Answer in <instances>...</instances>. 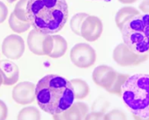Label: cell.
<instances>
[{"label":"cell","mask_w":149,"mask_h":120,"mask_svg":"<svg viewBox=\"0 0 149 120\" xmlns=\"http://www.w3.org/2000/svg\"><path fill=\"white\" fill-rule=\"evenodd\" d=\"M35 99L44 112L51 116L60 114L74 101L73 85L59 75H46L35 86Z\"/></svg>","instance_id":"1"},{"label":"cell","mask_w":149,"mask_h":120,"mask_svg":"<svg viewBox=\"0 0 149 120\" xmlns=\"http://www.w3.org/2000/svg\"><path fill=\"white\" fill-rule=\"evenodd\" d=\"M26 18L31 26L41 34H56L68 19V3L66 0H29Z\"/></svg>","instance_id":"2"},{"label":"cell","mask_w":149,"mask_h":120,"mask_svg":"<svg viewBox=\"0 0 149 120\" xmlns=\"http://www.w3.org/2000/svg\"><path fill=\"white\" fill-rule=\"evenodd\" d=\"M120 97L134 118H149V76L135 74L129 76L122 85Z\"/></svg>","instance_id":"3"},{"label":"cell","mask_w":149,"mask_h":120,"mask_svg":"<svg viewBox=\"0 0 149 120\" xmlns=\"http://www.w3.org/2000/svg\"><path fill=\"white\" fill-rule=\"evenodd\" d=\"M122 40L130 50L146 53L149 50V16L139 14L134 16L120 29Z\"/></svg>","instance_id":"4"},{"label":"cell","mask_w":149,"mask_h":120,"mask_svg":"<svg viewBox=\"0 0 149 120\" xmlns=\"http://www.w3.org/2000/svg\"><path fill=\"white\" fill-rule=\"evenodd\" d=\"M112 57L114 61L122 67L137 66L148 59V52L136 53L130 50L124 42H121L113 50Z\"/></svg>","instance_id":"5"},{"label":"cell","mask_w":149,"mask_h":120,"mask_svg":"<svg viewBox=\"0 0 149 120\" xmlns=\"http://www.w3.org/2000/svg\"><path fill=\"white\" fill-rule=\"evenodd\" d=\"M70 60L78 68H90L96 61V52L88 43H77L70 51Z\"/></svg>","instance_id":"6"},{"label":"cell","mask_w":149,"mask_h":120,"mask_svg":"<svg viewBox=\"0 0 149 120\" xmlns=\"http://www.w3.org/2000/svg\"><path fill=\"white\" fill-rule=\"evenodd\" d=\"M24 51V41L20 35H10L4 39L2 43V52L6 58L18 60L23 56Z\"/></svg>","instance_id":"7"},{"label":"cell","mask_w":149,"mask_h":120,"mask_svg":"<svg viewBox=\"0 0 149 120\" xmlns=\"http://www.w3.org/2000/svg\"><path fill=\"white\" fill-rule=\"evenodd\" d=\"M103 25L102 20L94 16H88L81 26V36L87 42H94L102 34Z\"/></svg>","instance_id":"8"},{"label":"cell","mask_w":149,"mask_h":120,"mask_svg":"<svg viewBox=\"0 0 149 120\" xmlns=\"http://www.w3.org/2000/svg\"><path fill=\"white\" fill-rule=\"evenodd\" d=\"M13 100L21 105H27L35 100V84L23 81L14 87L12 91Z\"/></svg>","instance_id":"9"},{"label":"cell","mask_w":149,"mask_h":120,"mask_svg":"<svg viewBox=\"0 0 149 120\" xmlns=\"http://www.w3.org/2000/svg\"><path fill=\"white\" fill-rule=\"evenodd\" d=\"M117 71L107 65H100L93 70V80L94 83L104 90H108L115 80Z\"/></svg>","instance_id":"10"},{"label":"cell","mask_w":149,"mask_h":120,"mask_svg":"<svg viewBox=\"0 0 149 120\" xmlns=\"http://www.w3.org/2000/svg\"><path fill=\"white\" fill-rule=\"evenodd\" d=\"M89 113V107L84 102H74L67 110L53 116L58 120H82Z\"/></svg>","instance_id":"11"},{"label":"cell","mask_w":149,"mask_h":120,"mask_svg":"<svg viewBox=\"0 0 149 120\" xmlns=\"http://www.w3.org/2000/svg\"><path fill=\"white\" fill-rule=\"evenodd\" d=\"M0 74L3 78V84L15 85L19 80V68L17 65L8 60L0 61Z\"/></svg>","instance_id":"12"},{"label":"cell","mask_w":149,"mask_h":120,"mask_svg":"<svg viewBox=\"0 0 149 120\" xmlns=\"http://www.w3.org/2000/svg\"><path fill=\"white\" fill-rule=\"evenodd\" d=\"M47 35L41 34V32L36 31V30H31L29 32V35L27 37V44L29 47V50L39 56L44 55L43 54V42Z\"/></svg>","instance_id":"13"},{"label":"cell","mask_w":149,"mask_h":120,"mask_svg":"<svg viewBox=\"0 0 149 120\" xmlns=\"http://www.w3.org/2000/svg\"><path fill=\"white\" fill-rule=\"evenodd\" d=\"M139 14H140L139 11L133 6L122 7L121 9H120L118 12H117L116 16H115V22H116L117 26H118L119 29L120 30L127 22H129L134 16L139 15Z\"/></svg>","instance_id":"14"},{"label":"cell","mask_w":149,"mask_h":120,"mask_svg":"<svg viewBox=\"0 0 149 120\" xmlns=\"http://www.w3.org/2000/svg\"><path fill=\"white\" fill-rule=\"evenodd\" d=\"M53 49L49 54V57L58 59L65 55L68 50V42L61 35H53Z\"/></svg>","instance_id":"15"},{"label":"cell","mask_w":149,"mask_h":120,"mask_svg":"<svg viewBox=\"0 0 149 120\" xmlns=\"http://www.w3.org/2000/svg\"><path fill=\"white\" fill-rule=\"evenodd\" d=\"M74 88V99L84 100L89 95L90 88L89 85L82 79H73L70 81Z\"/></svg>","instance_id":"16"},{"label":"cell","mask_w":149,"mask_h":120,"mask_svg":"<svg viewBox=\"0 0 149 120\" xmlns=\"http://www.w3.org/2000/svg\"><path fill=\"white\" fill-rule=\"evenodd\" d=\"M9 26L15 32H17V34H21V32H26L30 27H31V24L28 21L24 22L18 19L14 13H12L10 15L9 17Z\"/></svg>","instance_id":"17"},{"label":"cell","mask_w":149,"mask_h":120,"mask_svg":"<svg viewBox=\"0 0 149 120\" xmlns=\"http://www.w3.org/2000/svg\"><path fill=\"white\" fill-rule=\"evenodd\" d=\"M127 78H129V75L122 74V73H120V72L117 71L115 80H113L111 86L110 87V89L107 91L111 94H115V95L120 96L122 85L124 84V82L126 81V80Z\"/></svg>","instance_id":"18"},{"label":"cell","mask_w":149,"mask_h":120,"mask_svg":"<svg viewBox=\"0 0 149 120\" xmlns=\"http://www.w3.org/2000/svg\"><path fill=\"white\" fill-rule=\"evenodd\" d=\"M89 15L86 13H78L76 14L70 21V28L74 34L81 36V26L83 22L84 21Z\"/></svg>","instance_id":"19"},{"label":"cell","mask_w":149,"mask_h":120,"mask_svg":"<svg viewBox=\"0 0 149 120\" xmlns=\"http://www.w3.org/2000/svg\"><path fill=\"white\" fill-rule=\"evenodd\" d=\"M17 119L26 120V119H33L39 120L40 119V113L34 107H26L23 108L18 114Z\"/></svg>","instance_id":"20"},{"label":"cell","mask_w":149,"mask_h":120,"mask_svg":"<svg viewBox=\"0 0 149 120\" xmlns=\"http://www.w3.org/2000/svg\"><path fill=\"white\" fill-rule=\"evenodd\" d=\"M29 0H19L17 2V4L15 5V10L13 11V13L15 14V16L22 21L26 22L27 18H26V6L28 4Z\"/></svg>","instance_id":"21"},{"label":"cell","mask_w":149,"mask_h":120,"mask_svg":"<svg viewBox=\"0 0 149 120\" xmlns=\"http://www.w3.org/2000/svg\"><path fill=\"white\" fill-rule=\"evenodd\" d=\"M103 119H109V120H114V119H127L126 114L120 110V109H113L107 114H104Z\"/></svg>","instance_id":"22"},{"label":"cell","mask_w":149,"mask_h":120,"mask_svg":"<svg viewBox=\"0 0 149 120\" xmlns=\"http://www.w3.org/2000/svg\"><path fill=\"white\" fill-rule=\"evenodd\" d=\"M110 103L107 100H96L93 105L92 110L93 111H96L104 114V112L107 109V107H109Z\"/></svg>","instance_id":"23"},{"label":"cell","mask_w":149,"mask_h":120,"mask_svg":"<svg viewBox=\"0 0 149 120\" xmlns=\"http://www.w3.org/2000/svg\"><path fill=\"white\" fill-rule=\"evenodd\" d=\"M52 49H53V38L50 35H47L43 42V47H42L43 54L49 56V54L51 52Z\"/></svg>","instance_id":"24"},{"label":"cell","mask_w":149,"mask_h":120,"mask_svg":"<svg viewBox=\"0 0 149 120\" xmlns=\"http://www.w3.org/2000/svg\"><path fill=\"white\" fill-rule=\"evenodd\" d=\"M7 15H8V9L6 6L3 2L0 1V24H2L3 22L6 21Z\"/></svg>","instance_id":"25"},{"label":"cell","mask_w":149,"mask_h":120,"mask_svg":"<svg viewBox=\"0 0 149 120\" xmlns=\"http://www.w3.org/2000/svg\"><path fill=\"white\" fill-rule=\"evenodd\" d=\"M103 116L104 114L100 113V112H96V111H92L91 113H88L84 119L87 120H100V119H103Z\"/></svg>","instance_id":"26"},{"label":"cell","mask_w":149,"mask_h":120,"mask_svg":"<svg viewBox=\"0 0 149 120\" xmlns=\"http://www.w3.org/2000/svg\"><path fill=\"white\" fill-rule=\"evenodd\" d=\"M8 109L4 101L0 100V120H4L7 117Z\"/></svg>","instance_id":"27"},{"label":"cell","mask_w":149,"mask_h":120,"mask_svg":"<svg viewBox=\"0 0 149 120\" xmlns=\"http://www.w3.org/2000/svg\"><path fill=\"white\" fill-rule=\"evenodd\" d=\"M139 8L145 14H148V9H149L148 8V0H144V1L139 5Z\"/></svg>","instance_id":"28"},{"label":"cell","mask_w":149,"mask_h":120,"mask_svg":"<svg viewBox=\"0 0 149 120\" xmlns=\"http://www.w3.org/2000/svg\"><path fill=\"white\" fill-rule=\"evenodd\" d=\"M136 0H119V2L122 3V4H132L135 3Z\"/></svg>","instance_id":"29"},{"label":"cell","mask_w":149,"mask_h":120,"mask_svg":"<svg viewBox=\"0 0 149 120\" xmlns=\"http://www.w3.org/2000/svg\"><path fill=\"white\" fill-rule=\"evenodd\" d=\"M1 84H3V78H2L1 74H0V86H1Z\"/></svg>","instance_id":"30"},{"label":"cell","mask_w":149,"mask_h":120,"mask_svg":"<svg viewBox=\"0 0 149 120\" xmlns=\"http://www.w3.org/2000/svg\"><path fill=\"white\" fill-rule=\"evenodd\" d=\"M93 1H101V0H93ZM102 1H105V2H110L111 0H102Z\"/></svg>","instance_id":"31"},{"label":"cell","mask_w":149,"mask_h":120,"mask_svg":"<svg viewBox=\"0 0 149 120\" xmlns=\"http://www.w3.org/2000/svg\"><path fill=\"white\" fill-rule=\"evenodd\" d=\"M6 1H7L8 3H14L15 1H16V0H6Z\"/></svg>","instance_id":"32"}]
</instances>
